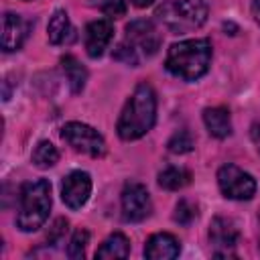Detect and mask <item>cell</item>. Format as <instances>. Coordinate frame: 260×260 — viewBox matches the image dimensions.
<instances>
[{"label": "cell", "instance_id": "25", "mask_svg": "<svg viewBox=\"0 0 260 260\" xmlns=\"http://www.w3.org/2000/svg\"><path fill=\"white\" fill-rule=\"evenodd\" d=\"M250 138H252L256 150L260 152V122H254V124H252V128H250Z\"/></svg>", "mask_w": 260, "mask_h": 260}, {"label": "cell", "instance_id": "13", "mask_svg": "<svg viewBox=\"0 0 260 260\" xmlns=\"http://www.w3.org/2000/svg\"><path fill=\"white\" fill-rule=\"evenodd\" d=\"M181 254L179 240L169 232L152 234L144 246V258L148 260H173Z\"/></svg>", "mask_w": 260, "mask_h": 260}, {"label": "cell", "instance_id": "15", "mask_svg": "<svg viewBox=\"0 0 260 260\" xmlns=\"http://www.w3.org/2000/svg\"><path fill=\"white\" fill-rule=\"evenodd\" d=\"M203 124L207 128V132L213 138H228L232 134V118H230V110L223 106H213V108H205L203 110Z\"/></svg>", "mask_w": 260, "mask_h": 260}, {"label": "cell", "instance_id": "19", "mask_svg": "<svg viewBox=\"0 0 260 260\" xmlns=\"http://www.w3.org/2000/svg\"><path fill=\"white\" fill-rule=\"evenodd\" d=\"M30 160L35 167L39 169H49L53 167L57 160H59V150L53 142L49 140H39L37 146L32 148V154H30Z\"/></svg>", "mask_w": 260, "mask_h": 260}, {"label": "cell", "instance_id": "21", "mask_svg": "<svg viewBox=\"0 0 260 260\" xmlns=\"http://www.w3.org/2000/svg\"><path fill=\"white\" fill-rule=\"evenodd\" d=\"M87 2H89V6L104 12L108 18H120L128 10L126 0H87Z\"/></svg>", "mask_w": 260, "mask_h": 260}, {"label": "cell", "instance_id": "9", "mask_svg": "<svg viewBox=\"0 0 260 260\" xmlns=\"http://www.w3.org/2000/svg\"><path fill=\"white\" fill-rule=\"evenodd\" d=\"M207 236H209V244L213 246V256L217 258L234 256V248L240 242V230L234 219L223 217V215L213 217L209 223Z\"/></svg>", "mask_w": 260, "mask_h": 260}, {"label": "cell", "instance_id": "14", "mask_svg": "<svg viewBox=\"0 0 260 260\" xmlns=\"http://www.w3.org/2000/svg\"><path fill=\"white\" fill-rule=\"evenodd\" d=\"M47 37H49V43L59 47V45H71L75 39H77V32L69 20V14L67 10L63 8H57L51 18H49V24H47Z\"/></svg>", "mask_w": 260, "mask_h": 260}, {"label": "cell", "instance_id": "27", "mask_svg": "<svg viewBox=\"0 0 260 260\" xmlns=\"http://www.w3.org/2000/svg\"><path fill=\"white\" fill-rule=\"evenodd\" d=\"M136 8H148V6H152L156 0H130Z\"/></svg>", "mask_w": 260, "mask_h": 260}, {"label": "cell", "instance_id": "26", "mask_svg": "<svg viewBox=\"0 0 260 260\" xmlns=\"http://www.w3.org/2000/svg\"><path fill=\"white\" fill-rule=\"evenodd\" d=\"M252 16H254L256 24L260 26V0H252Z\"/></svg>", "mask_w": 260, "mask_h": 260}, {"label": "cell", "instance_id": "17", "mask_svg": "<svg viewBox=\"0 0 260 260\" xmlns=\"http://www.w3.org/2000/svg\"><path fill=\"white\" fill-rule=\"evenodd\" d=\"M61 69L65 73V79L69 83L71 93H81L87 81V69L73 57V55H63L61 57Z\"/></svg>", "mask_w": 260, "mask_h": 260}, {"label": "cell", "instance_id": "4", "mask_svg": "<svg viewBox=\"0 0 260 260\" xmlns=\"http://www.w3.org/2000/svg\"><path fill=\"white\" fill-rule=\"evenodd\" d=\"M51 211V183L47 179H32L20 185L16 228L20 232H37Z\"/></svg>", "mask_w": 260, "mask_h": 260}, {"label": "cell", "instance_id": "22", "mask_svg": "<svg viewBox=\"0 0 260 260\" xmlns=\"http://www.w3.org/2000/svg\"><path fill=\"white\" fill-rule=\"evenodd\" d=\"M175 223L179 225H191L197 219V205L191 199H181L175 205V213H173Z\"/></svg>", "mask_w": 260, "mask_h": 260}, {"label": "cell", "instance_id": "1", "mask_svg": "<svg viewBox=\"0 0 260 260\" xmlns=\"http://www.w3.org/2000/svg\"><path fill=\"white\" fill-rule=\"evenodd\" d=\"M154 122H156V93L150 83L140 81L120 112L116 132L122 140H138L152 130Z\"/></svg>", "mask_w": 260, "mask_h": 260}, {"label": "cell", "instance_id": "8", "mask_svg": "<svg viewBox=\"0 0 260 260\" xmlns=\"http://www.w3.org/2000/svg\"><path fill=\"white\" fill-rule=\"evenodd\" d=\"M120 205H122V217H124V221H130V223L144 221L152 213L150 193L138 181H128L124 185L122 195H120Z\"/></svg>", "mask_w": 260, "mask_h": 260}, {"label": "cell", "instance_id": "16", "mask_svg": "<svg viewBox=\"0 0 260 260\" xmlns=\"http://www.w3.org/2000/svg\"><path fill=\"white\" fill-rule=\"evenodd\" d=\"M130 256V240L122 234V232H114V234H110L104 242H102V246L95 250V258H100V260H116V258H128Z\"/></svg>", "mask_w": 260, "mask_h": 260}, {"label": "cell", "instance_id": "23", "mask_svg": "<svg viewBox=\"0 0 260 260\" xmlns=\"http://www.w3.org/2000/svg\"><path fill=\"white\" fill-rule=\"evenodd\" d=\"M89 244V232L87 230H77L71 240H69V246H67V256L71 260H79L85 256V248Z\"/></svg>", "mask_w": 260, "mask_h": 260}, {"label": "cell", "instance_id": "2", "mask_svg": "<svg viewBox=\"0 0 260 260\" xmlns=\"http://www.w3.org/2000/svg\"><path fill=\"white\" fill-rule=\"evenodd\" d=\"M211 57L213 49L209 39H187L169 47L165 67L171 75L183 81H197L209 71Z\"/></svg>", "mask_w": 260, "mask_h": 260}, {"label": "cell", "instance_id": "6", "mask_svg": "<svg viewBox=\"0 0 260 260\" xmlns=\"http://www.w3.org/2000/svg\"><path fill=\"white\" fill-rule=\"evenodd\" d=\"M217 187L223 197L234 199V201H250L256 195V179L232 162L219 167Z\"/></svg>", "mask_w": 260, "mask_h": 260}, {"label": "cell", "instance_id": "5", "mask_svg": "<svg viewBox=\"0 0 260 260\" xmlns=\"http://www.w3.org/2000/svg\"><path fill=\"white\" fill-rule=\"evenodd\" d=\"M209 8L203 0H165L154 16L175 35L197 30L205 24Z\"/></svg>", "mask_w": 260, "mask_h": 260}, {"label": "cell", "instance_id": "10", "mask_svg": "<svg viewBox=\"0 0 260 260\" xmlns=\"http://www.w3.org/2000/svg\"><path fill=\"white\" fill-rule=\"evenodd\" d=\"M91 195V177L85 171H71L61 181V199L69 209H81Z\"/></svg>", "mask_w": 260, "mask_h": 260}, {"label": "cell", "instance_id": "20", "mask_svg": "<svg viewBox=\"0 0 260 260\" xmlns=\"http://www.w3.org/2000/svg\"><path fill=\"white\" fill-rule=\"evenodd\" d=\"M193 146H195V138H193V134L189 132V130H177L171 138H169V142H167V148L173 152V154H185V152H191L193 150Z\"/></svg>", "mask_w": 260, "mask_h": 260}, {"label": "cell", "instance_id": "11", "mask_svg": "<svg viewBox=\"0 0 260 260\" xmlns=\"http://www.w3.org/2000/svg\"><path fill=\"white\" fill-rule=\"evenodd\" d=\"M114 39V24L110 18H98L87 22L85 30H83V45H85V53L91 59H98L106 53V49L110 47Z\"/></svg>", "mask_w": 260, "mask_h": 260}, {"label": "cell", "instance_id": "18", "mask_svg": "<svg viewBox=\"0 0 260 260\" xmlns=\"http://www.w3.org/2000/svg\"><path fill=\"white\" fill-rule=\"evenodd\" d=\"M191 183V173L185 167L169 165L158 173V185L167 191H179Z\"/></svg>", "mask_w": 260, "mask_h": 260}, {"label": "cell", "instance_id": "3", "mask_svg": "<svg viewBox=\"0 0 260 260\" xmlns=\"http://www.w3.org/2000/svg\"><path fill=\"white\" fill-rule=\"evenodd\" d=\"M162 45V37L152 20L136 18L126 24L124 39L114 47L112 57L124 65L138 67L144 59H150L158 53Z\"/></svg>", "mask_w": 260, "mask_h": 260}, {"label": "cell", "instance_id": "12", "mask_svg": "<svg viewBox=\"0 0 260 260\" xmlns=\"http://www.w3.org/2000/svg\"><path fill=\"white\" fill-rule=\"evenodd\" d=\"M28 32H30V22L16 14V12H4L2 16V39H0V45H2V51L4 53H12V51H18L24 41L28 39Z\"/></svg>", "mask_w": 260, "mask_h": 260}, {"label": "cell", "instance_id": "24", "mask_svg": "<svg viewBox=\"0 0 260 260\" xmlns=\"http://www.w3.org/2000/svg\"><path fill=\"white\" fill-rule=\"evenodd\" d=\"M67 219L65 217H59V219H55V223H53V228L49 230V236H47V242L49 244H57L63 236H65V232H67Z\"/></svg>", "mask_w": 260, "mask_h": 260}, {"label": "cell", "instance_id": "7", "mask_svg": "<svg viewBox=\"0 0 260 260\" xmlns=\"http://www.w3.org/2000/svg\"><path fill=\"white\" fill-rule=\"evenodd\" d=\"M61 138L77 152H83L87 156H104L106 154V140L104 136L89 124L83 122H67L61 128Z\"/></svg>", "mask_w": 260, "mask_h": 260}]
</instances>
